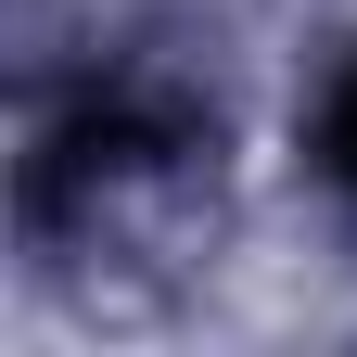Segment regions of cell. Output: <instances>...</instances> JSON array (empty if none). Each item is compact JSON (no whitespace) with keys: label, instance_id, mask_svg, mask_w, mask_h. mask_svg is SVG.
<instances>
[{"label":"cell","instance_id":"1","mask_svg":"<svg viewBox=\"0 0 357 357\" xmlns=\"http://www.w3.org/2000/svg\"><path fill=\"white\" fill-rule=\"evenodd\" d=\"M319 178H332V192H357V64L332 77V102H319Z\"/></svg>","mask_w":357,"mask_h":357}]
</instances>
